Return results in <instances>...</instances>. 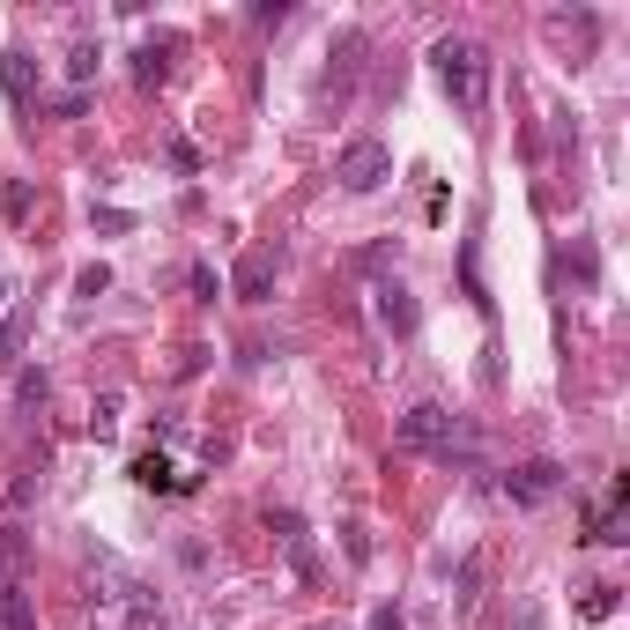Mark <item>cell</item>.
Returning a JSON list of instances; mask_svg holds the SVG:
<instances>
[{"label": "cell", "mask_w": 630, "mask_h": 630, "mask_svg": "<svg viewBox=\"0 0 630 630\" xmlns=\"http://www.w3.org/2000/svg\"><path fill=\"white\" fill-rule=\"evenodd\" d=\"M275 267H282L275 252H245V260H238V275H230V290L245 297V304H267V290H275Z\"/></svg>", "instance_id": "obj_5"}, {"label": "cell", "mask_w": 630, "mask_h": 630, "mask_svg": "<svg viewBox=\"0 0 630 630\" xmlns=\"http://www.w3.org/2000/svg\"><path fill=\"white\" fill-rule=\"evenodd\" d=\"M23 335H30V312H8V319H0V349L15 356V349H23Z\"/></svg>", "instance_id": "obj_14"}, {"label": "cell", "mask_w": 630, "mask_h": 630, "mask_svg": "<svg viewBox=\"0 0 630 630\" xmlns=\"http://www.w3.org/2000/svg\"><path fill=\"white\" fill-rule=\"evenodd\" d=\"M186 282H193V297H215V290H223V282H215V267H209V260H193V267H186Z\"/></svg>", "instance_id": "obj_18"}, {"label": "cell", "mask_w": 630, "mask_h": 630, "mask_svg": "<svg viewBox=\"0 0 630 630\" xmlns=\"http://www.w3.org/2000/svg\"><path fill=\"white\" fill-rule=\"evenodd\" d=\"M97 60H104L97 45H75V52H67V83H89V75H97Z\"/></svg>", "instance_id": "obj_13"}, {"label": "cell", "mask_w": 630, "mask_h": 630, "mask_svg": "<svg viewBox=\"0 0 630 630\" xmlns=\"http://www.w3.org/2000/svg\"><path fill=\"white\" fill-rule=\"evenodd\" d=\"M8 297H15V290H8V275H0V319H8Z\"/></svg>", "instance_id": "obj_22"}, {"label": "cell", "mask_w": 630, "mask_h": 630, "mask_svg": "<svg viewBox=\"0 0 630 630\" xmlns=\"http://www.w3.org/2000/svg\"><path fill=\"white\" fill-rule=\"evenodd\" d=\"M371 630H408V623H401V608H371Z\"/></svg>", "instance_id": "obj_21"}, {"label": "cell", "mask_w": 630, "mask_h": 630, "mask_svg": "<svg viewBox=\"0 0 630 630\" xmlns=\"http://www.w3.org/2000/svg\"><path fill=\"white\" fill-rule=\"evenodd\" d=\"M430 60H438V83H445V97H453L461 112H482V104H490V52L475 38H438Z\"/></svg>", "instance_id": "obj_1"}, {"label": "cell", "mask_w": 630, "mask_h": 630, "mask_svg": "<svg viewBox=\"0 0 630 630\" xmlns=\"http://www.w3.org/2000/svg\"><path fill=\"white\" fill-rule=\"evenodd\" d=\"M378 319H386L393 335H416V297L401 290V282H378Z\"/></svg>", "instance_id": "obj_8"}, {"label": "cell", "mask_w": 630, "mask_h": 630, "mask_svg": "<svg viewBox=\"0 0 630 630\" xmlns=\"http://www.w3.org/2000/svg\"><path fill=\"white\" fill-rule=\"evenodd\" d=\"M0 89H8V104H30L38 97V67L23 52H0Z\"/></svg>", "instance_id": "obj_9"}, {"label": "cell", "mask_w": 630, "mask_h": 630, "mask_svg": "<svg viewBox=\"0 0 630 630\" xmlns=\"http://www.w3.org/2000/svg\"><path fill=\"white\" fill-rule=\"evenodd\" d=\"M126 475H134L141 490H156V497H164V490H178V475H171V461H164V453H141V461L126 467Z\"/></svg>", "instance_id": "obj_11"}, {"label": "cell", "mask_w": 630, "mask_h": 630, "mask_svg": "<svg viewBox=\"0 0 630 630\" xmlns=\"http://www.w3.org/2000/svg\"><path fill=\"white\" fill-rule=\"evenodd\" d=\"M608 608H616V587H593V593H587V616H593V623H601Z\"/></svg>", "instance_id": "obj_20"}, {"label": "cell", "mask_w": 630, "mask_h": 630, "mask_svg": "<svg viewBox=\"0 0 630 630\" xmlns=\"http://www.w3.org/2000/svg\"><path fill=\"white\" fill-rule=\"evenodd\" d=\"M267 527H275V542L290 549L297 579H319V564H312V534H304V519H297V512H267Z\"/></svg>", "instance_id": "obj_6"}, {"label": "cell", "mask_w": 630, "mask_h": 630, "mask_svg": "<svg viewBox=\"0 0 630 630\" xmlns=\"http://www.w3.org/2000/svg\"><path fill=\"white\" fill-rule=\"evenodd\" d=\"M171 52H178V38H141V52H134V83L156 89L171 75Z\"/></svg>", "instance_id": "obj_7"}, {"label": "cell", "mask_w": 630, "mask_h": 630, "mask_svg": "<svg viewBox=\"0 0 630 630\" xmlns=\"http://www.w3.org/2000/svg\"><path fill=\"white\" fill-rule=\"evenodd\" d=\"M75 290H83V297H104V290H112V267H104V260H97V267H83V275H75Z\"/></svg>", "instance_id": "obj_15"}, {"label": "cell", "mask_w": 630, "mask_h": 630, "mask_svg": "<svg viewBox=\"0 0 630 630\" xmlns=\"http://www.w3.org/2000/svg\"><path fill=\"white\" fill-rule=\"evenodd\" d=\"M119 393H97V408H89V430H97V438H112V430H119Z\"/></svg>", "instance_id": "obj_12"}, {"label": "cell", "mask_w": 630, "mask_h": 630, "mask_svg": "<svg viewBox=\"0 0 630 630\" xmlns=\"http://www.w3.org/2000/svg\"><path fill=\"white\" fill-rule=\"evenodd\" d=\"M45 401V371H23L15 378V408H38Z\"/></svg>", "instance_id": "obj_16"}, {"label": "cell", "mask_w": 630, "mask_h": 630, "mask_svg": "<svg viewBox=\"0 0 630 630\" xmlns=\"http://www.w3.org/2000/svg\"><path fill=\"white\" fill-rule=\"evenodd\" d=\"M393 438H401V453H453V438H461V423L445 416L438 401H416V408L401 416V430H393Z\"/></svg>", "instance_id": "obj_3"}, {"label": "cell", "mask_w": 630, "mask_h": 630, "mask_svg": "<svg viewBox=\"0 0 630 630\" xmlns=\"http://www.w3.org/2000/svg\"><path fill=\"white\" fill-rule=\"evenodd\" d=\"M556 490H564V467H556V461H527V467L504 475V497H512V504H549Z\"/></svg>", "instance_id": "obj_4"}, {"label": "cell", "mask_w": 630, "mask_h": 630, "mask_svg": "<svg viewBox=\"0 0 630 630\" xmlns=\"http://www.w3.org/2000/svg\"><path fill=\"white\" fill-rule=\"evenodd\" d=\"M30 497H38V475H15L8 482V512H30Z\"/></svg>", "instance_id": "obj_17"}, {"label": "cell", "mask_w": 630, "mask_h": 630, "mask_svg": "<svg viewBox=\"0 0 630 630\" xmlns=\"http://www.w3.org/2000/svg\"><path fill=\"white\" fill-rule=\"evenodd\" d=\"M0 630H38V616H30V593L15 587V579H0Z\"/></svg>", "instance_id": "obj_10"}, {"label": "cell", "mask_w": 630, "mask_h": 630, "mask_svg": "<svg viewBox=\"0 0 630 630\" xmlns=\"http://www.w3.org/2000/svg\"><path fill=\"white\" fill-rule=\"evenodd\" d=\"M335 178L349 186V193H378V186L393 178V149H386V141H371V134H356V141L335 156Z\"/></svg>", "instance_id": "obj_2"}, {"label": "cell", "mask_w": 630, "mask_h": 630, "mask_svg": "<svg viewBox=\"0 0 630 630\" xmlns=\"http://www.w3.org/2000/svg\"><path fill=\"white\" fill-rule=\"evenodd\" d=\"M171 171H201V149H193V141H186V134H178V141H171Z\"/></svg>", "instance_id": "obj_19"}]
</instances>
